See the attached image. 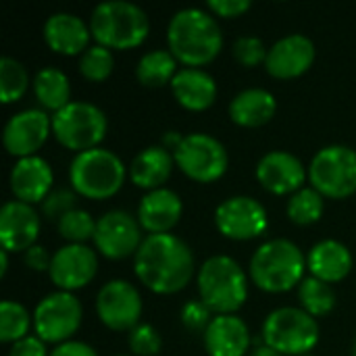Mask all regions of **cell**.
Instances as JSON below:
<instances>
[{"label":"cell","instance_id":"obj_42","mask_svg":"<svg viewBox=\"0 0 356 356\" xmlns=\"http://www.w3.org/2000/svg\"><path fill=\"white\" fill-rule=\"evenodd\" d=\"M23 261L25 265L31 269V271H50V263H52V257L48 254V250L40 244L31 246L29 250L23 252Z\"/></svg>","mask_w":356,"mask_h":356},{"label":"cell","instance_id":"obj_38","mask_svg":"<svg viewBox=\"0 0 356 356\" xmlns=\"http://www.w3.org/2000/svg\"><path fill=\"white\" fill-rule=\"evenodd\" d=\"M75 204H77V194H75L73 188H56L42 202V215L48 221H56L58 223L67 213L77 209Z\"/></svg>","mask_w":356,"mask_h":356},{"label":"cell","instance_id":"obj_18","mask_svg":"<svg viewBox=\"0 0 356 356\" xmlns=\"http://www.w3.org/2000/svg\"><path fill=\"white\" fill-rule=\"evenodd\" d=\"M315 44L302 33H290L277 40L267 54L265 69L275 79H296L315 63Z\"/></svg>","mask_w":356,"mask_h":356},{"label":"cell","instance_id":"obj_31","mask_svg":"<svg viewBox=\"0 0 356 356\" xmlns=\"http://www.w3.org/2000/svg\"><path fill=\"white\" fill-rule=\"evenodd\" d=\"M323 209H325L323 196L311 186L290 196L286 204V215L296 225H313L323 217Z\"/></svg>","mask_w":356,"mask_h":356},{"label":"cell","instance_id":"obj_34","mask_svg":"<svg viewBox=\"0 0 356 356\" xmlns=\"http://www.w3.org/2000/svg\"><path fill=\"white\" fill-rule=\"evenodd\" d=\"M115 69V56L113 50L94 44L90 46L81 56H79V73L88 79V81H104L111 77Z\"/></svg>","mask_w":356,"mask_h":356},{"label":"cell","instance_id":"obj_27","mask_svg":"<svg viewBox=\"0 0 356 356\" xmlns=\"http://www.w3.org/2000/svg\"><path fill=\"white\" fill-rule=\"evenodd\" d=\"M229 119L240 127H263L277 113V100L269 90L248 88L229 102Z\"/></svg>","mask_w":356,"mask_h":356},{"label":"cell","instance_id":"obj_21","mask_svg":"<svg viewBox=\"0 0 356 356\" xmlns=\"http://www.w3.org/2000/svg\"><path fill=\"white\" fill-rule=\"evenodd\" d=\"M46 46L63 56H81L90 46V25L73 13H54L46 19L42 29Z\"/></svg>","mask_w":356,"mask_h":356},{"label":"cell","instance_id":"obj_3","mask_svg":"<svg viewBox=\"0 0 356 356\" xmlns=\"http://www.w3.org/2000/svg\"><path fill=\"white\" fill-rule=\"evenodd\" d=\"M90 31L96 44L108 50H129L144 44L150 33L146 10L127 0H106L94 6Z\"/></svg>","mask_w":356,"mask_h":356},{"label":"cell","instance_id":"obj_22","mask_svg":"<svg viewBox=\"0 0 356 356\" xmlns=\"http://www.w3.org/2000/svg\"><path fill=\"white\" fill-rule=\"evenodd\" d=\"M184 202L177 192L169 188H159L146 192L138 204V221L150 236L169 234L181 219Z\"/></svg>","mask_w":356,"mask_h":356},{"label":"cell","instance_id":"obj_40","mask_svg":"<svg viewBox=\"0 0 356 356\" xmlns=\"http://www.w3.org/2000/svg\"><path fill=\"white\" fill-rule=\"evenodd\" d=\"M211 15L223 17V19H236L242 17L246 10H250V0H209L207 2Z\"/></svg>","mask_w":356,"mask_h":356},{"label":"cell","instance_id":"obj_9","mask_svg":"<svg viewBox=\"0 0 356 356\" xmlns=\"http://www.w3.org/2000/svg\"><path fill=\"white\" fill-rule=\"evenodd\" d=\"M309 181L323 198L344 200L356 192V150L344 144L321 148L309 165Z\"/></svg>","mask_w":356,"mask_h":356},{"label":"cell","instance_id":"obj_7","mask_svg":"<svg viewBox=\"0 0 356 356\" xmlns=\"http://www.w3.org/2000/svg\"><path fill=\"white\" fill-rule=\"evenodd\" d=\"M263 344L282 356H305L319 344V323L298 307H282L267 315Z\"/></svg>","mask_w":356,"mask_h":356},{"label":"cell","instance_id":"obj_49","mask_svg":"<svg viewBox=\"0 0 356 356\" xmlns=\"http://www.w3.org/2000/svg\"><path fill=\"white\" fill-rule=\"evenodd\" d=\"M305 356H313V355H305Z\"/></svg>","mask_w":356,"mask_h":356},{"label":"cell","instance_id":"obj_17","mask_svg":"<svg viewBox=\"0 0 356 356\" xmlns=\"http://www.w3.org/2000/svg\"><path fill=\"white\" fill-rule=\"evenodd\" d=\"M307 177L309 171L305 169L302 161L288 150H271L257 163L259 184L275 196L296 194L302 190Z\"/></svg>","mask_w":356,"mask_h":356},{"label":"cell","instance_id":"obj_25","mask_svg":"<svg viewBox=\"0 0 356 356\" xmlns=\"http://www.w3.org/2000/svg\"><path fill=\"white\" fill-rule=\"evenodd\" d=\"M307 269L325 284H338L353 271V254L338 240H321L307 254Z\"/></svg>","mask_w":356,"mask_h":356},{"label":"cell","instance_id":"obj_35","mask_svg":"<svg viewBox=\"0 0 356 356\" xmlns=\"http://www.w3.org/2000/svg\"><path fill=\"white\" fill-rule=\"evenodd\" d=\"M56 229L69 244H86L88 240H94L96 221L88 211L73 209L56 223Z\"/></svg>","mask_w":356,"mask_h":356},{"label":"cell","instance_id":"obj_39","mask_svg":"<svg viewBox=\"0 0 356 356\" xmlns=\"http://www.w3.org/2000/svg\"><path fill=\"white\" fill-rule=\"evenodd\" d=\"M213 315H215V313H213L200 298H198V300H188V302L181 307V313H179L184 327H186L188 332H192V334H204L207 327L211 325V321L215 319Z\"/></svg>","mask_w":356,"mask_h":356},{"label":"cell","instance_id":"obj_15","mask_svg":"<svg viewBox=\"0 0 356 356\" xmlns=\"http://www.w3.org/2000/svg\"><path fill=\"white\" fill-rule=\"evenodd\" d=\"M50 131L52 117H48L44 108H25L15 113L6 121L2 131V144L10 156H35V152L46 144Z\"/></svg>","mask_w":356,"mask_h":356},{"label":"cell","instance_id":"obj_44","mask_svg":"<svg viewBox=\"0 0 356 356\" xmlns=\"http://www.w3.org/2000/svg\"><path fill=\"white\" fill-rule=\"evenodd\" d=\"M181 140H184V136L179 134V131H167L165 136H163V144L161 146H165L167 150H175L179 144H181Z\"/></svg>","mask_w":356,"mask_h":356},{"label":"cell","instance_id":"obj_6","mask_svg":"<svg viewBox=\"0 0 356 356\" xmlns=\"http://www.w3.org/2000/svg\"><path fill=\"white\" fill-rule=\"evenodd\" d=\"M127 167L106 148H92L73 156L69 165V184L77 196L88 200L113 198L125 184Z\"/></svg>","mask_w":356,"mask_h":356},{"label":"cell","instance_id":"obj_24","mask_svg":"<svg viewBox=\"0 0 356 356\" xmlns=\"http://www.w3.org/2000/svg\"><path fill=\"white\" fill-rule=\"evenodd\" d=\"M171 92H173V98L177 100L179 106H184L186 111L200 113V111H207L215 104L217 81L204 69L184 67L173 77Z\"/></svg>","mask_w":356,"mask_h":356},{"label":"cell","instance_id":"obj_13","mask_svg":"<svg viewBox=\"0 0 356 356\" xmlns=\"http://www.w3.org/2000/svg\"><path fill=\"white\" fill-rule=\"evenodd\" d=\"M215 225L227 240L248 242L267 232L269 215L257 198L232 196L215 209Z\"/></svg>","mask_w":356,"mask_h":356},{"label":"cell","instance_id":"obj_46","mask_svg":"<svg viewBox=\"0 0 356 356\" xmlns=\"http://www.w3.org/2000/svg\"><path fill=\"white\" fill-rule=\"evenodd\" d=\"M8 271V250H0V277H4Z\"/></svg>","mask_w":356,"mask_h":356},{"label":"cell","instance_id":"obj_32","mask_svg":"<svg viewBox=\"0 0 356 356\" xmlns=\"http://www.w3.org/2000/svg\"><path fill=\"white\" fill-rule=\"evenodd\" d=\"M29 327H31V317H29L27 309L15 300H2V305H0V342L13 346L15 342L27 338Z\"/></svg>","mask_w":356,"mask_h":356},{"label":"cell","instance_id":"obj_8","mask_svg":"<svg viewBox=\"0 0 356 356\" xmlns=\"http://www.w3.org/2000/svg\"><path fill=\"white\" fill-rule=\"evenodd\" d=\"M108 129L106 115L100 106L83 100H71L52 115V136L60 146L73 152L98 148Z\"/></svg>","mask_w":356,"mask_h":356},{"label":"cell","instance_id":"obj_12","mask_svg":"<svg viewBox=\"0 0 356 356\" xmlns=\"http://www.w3.org/2000/svg\"><path fill=\"white\" fill-rule=\"evenodd\" d=\"M94 248L108 261H123L127 257H136L144 238L142 225L138 217L127 211L115 209L104 213L96 221Z\"/></svg>","mask_w":356,"mask_h":356},{"label":"cell","instance_id":"obj_26","mask_svg":"<svg viewBox=\"0 0 356 356\" xmlns=\"http://www.w3.org/2000/svg\"><path fill=\"white\" fill-rule=\"evenodd\" d=\"M173 167L175 159L171 150H167L165 146H148L134 156L131 165L127 167V175L138 188L152 192L165 188L167 179L173 173Z\"/></svg>","mask_w":356,"mask_h":356},{"label":"cell","instance_id":"obj_33","mask_svg":"<svg viewBox=\"0 0 356 356\" xmlns=\"http://www.w3.org/2000/svg\"><path fill=\"white\" fill-rule=\"evenodd\" d=\"M29 86V75L27 69L10 56L0 58V102L10 104L23 98Z\"/></svg>","mask_w":356,"mask_h":356},{"label":"cell","instance_id":"obj_37","mask_svg":"<svg viewBox=\"0 0 356 356\" xmlns=\"http://www.w3.org/2000/svg\"><path fill=\"white\" fill-rule=\"evenodd\" d=\"M267 46L261 38L254 35H242L234 42V58L242 65V67H259L267 63Z\"/></svg>","mask_w":356,"mask_h":356},{"label":"cell","instance_id":"obj_45","mask_svg":"<svg viewBox=\"0 0 356 356\" xmlns=\"http://www.w3.org/2000/svg\"><path fill=\"white\" fill-rule=\"evenodd\" d=\"M248 356H282V355H280V353H275L273 348H269V346L261 344V346L252 348V353H250Z\"/></svg>","mask_w":356,"mask_h":356},{"label":"cell","instance_id":"obj_43","mask_svg":"<svg viewBox=\"0 0 356 356\" xmlns=\"http://www.w3.org/2000/svg\"><path fill=\"white\" fill-rule=\"evenodd\" d=\"M50 356H98L96 350L86 344V342H77V340H69L65 344H58Z\"/></svg>","mask_w":356,"mask_h":356},{"label":"cell","instance_id":"obj_20","mask_svg":"<svg viewBox=\"0 0 356 356\" xmlns=\"http://www.w3.org/2000/svg\"><path fill=\"white\" fill-rule=\"evenodd\" d=\"M52 181H54V173L48 161L38 154L19 159L10 169V177H8L15 200H21L31 207L35 202L42 204L46 200V196L52 192Z\"/></svg>","mask_w":356,"mask_h":356},{"label":"cell","instance_id":"obj_14","mask_svg":"<svg viewBox=\"0 0 356 356\" xmlns=\"http://www.w3.org/2000/svg\"><path fill=\"white\" fill-rule=\"evenodd\" d=\"M142 296L127 280L106 282L96 296V315L111 332H131L140 325Z\"/></svg>","mask_w":356,"mask_h":356},{"label":"cell","instance_id":"obj_5","mask_svg":"<svg viewBox=\"0 0 356 356\" xmlns=\"http://www.w3.org/2000/svg\"><path fill=\"white\" fill-rule=\"evenodd\" d=\"M200 300L215 315H236L248 298V275L227 254H215L200 265L196 275Z\"/></svg>","mask_w":356,"mask_h":356},{"label":"cell","instance_id":"obj_16","mask_svg":"<svg viewBox=\"0 0 356 356\" xmlns=\"http://www.w3.org/2000/svg\"><path fill=\"white\" fill-rule=\"evenodd\" d=\"M98 271V252L88 244H65L52 254L50 280L60 292L86 288Z\"/></svg>","mask_w":356,"mask_h":356},{"label":"cell","instance_id":"obj_23","mask_svg":"<svg viewBox=\"0 0 356 356\" xmlns=\"http://www.w3.org/2000/svg\"><path fill=\"white\" fill-rule=\"evenodd\" d=\"M209 356H246L252 344L250 330L238 315H215L202 334Z\"/></svg>","mask_w":356,"mask_h":356},{"label":"cell","instance_id":"obj_10","mask_svg":"<svg viewBox=\"0 0 356 356\" xmlns=\"http://www.w3.org/2000/svg\"><path fill=\"white\" fill-rule=\"evenodd\" d=\"M175 167L198 184H213L221 179L229 165L225 146L209 134H188L173 150Z\"/></svg>","mask_w":356,"mask_h":356},{"label":"cell","instance_id":"obj_48","mask_svg":"<svg viewBox=\"0 0 356 356\" xmlns=\"http://www.w3.org/2000/svg\"><path fill=\"white\" fill-rule=\"evenodd\" d=\"M117 356H129V355H117Z\"/></svg>","mask_w":356,"mask_h":356},{"label":"cell","instance_id":"obj_47","mask_svg":"<svg viewBox=\"0 0 356 356\" xmlns=\"http://www.w3.org/2000/svg\"><path fill=\"white\" fill-rule=\"evenodd\" d=\"M350 353H353V356H356V336H355V340H353V348H350Z\"/></svg>","mask_w":356,"mask_h":356},{"label":"cell","instance_id":"obj_29","mask_svg":"<svg viewBox=\"0 0 356 356\" xmlns=\"http://www.w3.org/2000/svg\"><path fill=\"white\" fill-rule=\"evenodd\" d=\"M177 75V58L171 50H150L142 54L136 67V77L146 88H163L171 86L173 77Z\"/></svg>","mask_w":356,"mask_h":356},{"label":"cell","instance_id":"obj_2","mask_svg":"<svg viewBox=\"0 0 356 356\" xmlns=\"http://www.w3.org/2000/svg\"><path fill=\"white\" fill-rule=\"evenodd\" d=\"M167 44L177 63L200 69L219 56L223 33L215 15L190 6L171 17L167 25Z\"/></svg>","mask_w":356,"mask_h":356},{"label":"cell","instance_id":"obj_41","mask_svg":"<svg viewBox=\"0 0 356 356\" xmlns=\"http://www.w3.org/2000/svg\"><path fill=\"white\" fill-rule=\"evenodd\" d=\"M8 356H50L46 350V344L38 336H27L19 342H15L8 350Z\"/></svg>","mask_w":356,"mask_h":356},{"label":"cell","instance_id":"obj_19","mask_svg":"<svg viewBox=\"0 0 356 356\" xmlns=\"http://www.w3.org/2000/svg\"><path fill=\"white\" fill-rule=\"evenodd\" d=\"M40 236V215L31 204L8 200L0 211V242L8 252H25Z\"/></svg>","mask_w":356,"mask_h":356},{"label":"cell","instance_id":"obj_36","mask_svg":"<svg viewBox=\"0 0 356 356\" xmlns=\"http://www.w3.org/2000/svg\"><path fill=\"white\" fill-rule=\"evenodd\" d=\"M127 344L131 355L136 356H156L163 348V338L156 332V327L148 325V323H140L138 327H134L127 336Z\"/></svg>","mask_w":356,"mask_h":356},{"label":"cell","instance_id":"obj_28","mask_svg":"<svg viewBox=\"0 0 356 356\" xmlns=\"http://www.w3.org/2000/svg\"><path fill=\"white\" fill-rule=\"evenodd\" d=\"M33 94L44 111L58 113L71 102V83L65 71L56 67H42L33 77Z\"/></svg>","mask_w":356,"mask_h":356},{"label":"cell","instance_id":"obj_1","mask_svg":"<svg viewBox=\"0 0 356 356\" xmlns=\"http://www.w3.org/2000/svg\"><path fill=\"white\" fill-rule=\"evenodd\" d=\"M196 261L190 246L173 236H146L134 257L136 277L154 294H177L194 277Z\"/></svg>","mask_w":356,"mask_h":356},{"label":"cell","instance_id":"obj_4","mask_svg":"<svg viewBox=\"0 0 356 356\" xmlns=\"http://www.w3.org/2000/svg\"><path fill=\"white\" fill-rule=\"evenodd\" d=\"M307 259L292 240L275 238L261 244L250 259L252 284L269 294L290 292L305 280Z\"/></svg>","mask_w":356,"mask_h":356},{"label":"cell","instance_id":"obj_30","mask_svg":"<svg viewBox=\"0 0 356 356\" xmlns=\"http://www.w3.org/2000/svg\"><path fill=\"white\" fill-rule=\"evenodd\" d=\"M298 300L300 309L307 311L311 317H325L336 309V292L330 284L317 277H305L298 286Z\"/></svg>","mask_w":356,"mask_h":356},{"label":"cell","instance_id":"obj_11","mask_svg":"<svg viewBox=\"0 0 356 356\" xmlns=\"http://www.w3.org/2000/svg\"><path fill=\"white\" fill-rule=\"evenodd\" d=\"M83 319V309L73 292H52L44 296L33 311V332L44 344L69 342Z\"/></svg>","mask_w":356,"mask_h":356}]
</instances>
